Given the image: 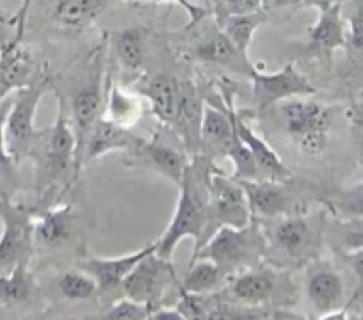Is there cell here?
Segmentation results:
<instances>
[{
  "label": "cell",
  "instance_id": "obj_47",
  "mask_svg": "<svg viewBox=\"0 0 363 320\" xmlns=\"http://www.w3.org/2000/svg\"><path fill=\"white\" fill-rule=\"evenodd\" d=\"M208 2H211V0H208Z\"/></svg>",
  "mask_w": 363,
  "mask_h": 320
},
{
  "label": "cell",
  "instance_id": "obj_37",
  "mask_svg": "<svg viewBox=\"0 0 363 320\" xmlns=\"http://www.w3.org/2000/svg\"><path fill=\"white\" fill-rule=\"evenodd\" d=\"M344 260L347 262V265L351 267L352 274L356 278V288L354 294L349 297L347 304H345V309L351 308L352 304H358V302H363V249H358V251H349L342 253Z\"/></svg>",
  "mask_w": 363,
  "mask_h": 320
},
{
  "label": "cell",
  "instance_id": "obj_14",
  "mask_svg": "<svg viewBox=\"0 0 363 320\" xmlns=\"http://www.w3.org/2000/svg\"><path fill=\"white\" fill-rule=\"evenodd\" d=\"M223 96L226 98L230 107V113H232V120H233V127H235L237 135L240 137V141L250 148V152L253 153L255 162L258 166V173H260V178H267V180H292L294 175H292L291 169L285 166L284 160L280 159L272 146L269 144L265 139H262L250 125L246 123L244 120V114L237 113L233 109V102H232V91L228 89H223Z\"/></svg>",
  "mask_w": 363,
  "mask_h": 320
},
{
  "label": "cell",
  "instance_id": "obj_46",
  "mask_svg": "<svg viewBox=\"0 0 363 320\" xmlns=\"http://www.w3.org/2000/svg\"><path fill=\"white\" fill-rule=\"evenodd\" d=\"M0 208H4V207H2V205H0Z\"/></svg>",
  "mask_w": 363,
  "mask_h": 320
},
{
  "label": "cell",
  "instance_id": "obj_3",
  "mask_svg": "<svg viewBox=\"0 0 363 320\" xmlns=\"http://www.w3.org/2000/svg\"><path fill=\"white\" fill-rule=\"evenodd\" d=\"M287 137L308 156H319L330 141L333 110L308 96H292L277 103Z\"/></svg>",
  "mask_w": 363,
  "mask_h": 320
},
{
  "label": "cell",
  "instance_id": "obj_20",
  "mask_svg": "<svg viewBox=\"0 0 363 320\" xmlns=\"http://www.w3.org/2000/svg\"><path fill=\"white\" fill-rule=\"evenodd\" d=\"M203 102L191 80L180 82V110L174 128L180 134L186 149L193 155H200V128L203 118Z\"/></svg>",
  "mask_w": 363,
  "mask_h": 320
},
{
  "label": "cell",
  "instance_id": "obj_1",
  "mask_svg": "<svg viewBox=\"0 0 363 320\" xmlns=\"http://www.w3.org/2000/svg\"><path fill=\"white\" fill-rule=\"evenodd\" d=\"M208 156L194 155L187 166L178 185L177 208L166 232L157 240V255L171 260L174 248L180 240L191 236L194 240L193 256L203 248V244L214 235L211 221V194H208V178L212 173Z\"/></svg>",
  "mask_w": 363,
  "mask_h": 320
},
{
  "label": "cell",
  "instance_id": "obj_8",
  "mask_svg": "<svg viewBox=\"0 0 363 320\" xmlns=\"http://www.w3.org/2000/svg\"><path fill=\"white\" fill-rule=\"evenodd\" d=\"M177 283V274H174L171 260L152 253L145 256L134 269L130 270L127 278L121 283L125 297H130L134 301L159 308V302L169 290L171 285Z\"/></svg>",
  "mask_w": 363,
  "mask_h": 320
},
{
  "label": "cell",
  "instance_id": "obj_7",
  "mask_svg": "<svg viewBox=\"0 0 363 320\" xmlns=\"http://www.w3.org/2000/svg\"><path fill=\"white\" fill-rule=\"evenodd\" d=\"M208 194H211V221L214 232L221 226L242 228L253 221L246 190L240 180L226 176L219 169H212L208 178Z\"/></svg>",
  "mask_w": 363,
  "mask_h": 320
},
{
  "label": "cell",
  "instance_id": "obj_5",
  "mask_svg": "<svg viewBox=\"0 0 363 320\" xmlns=\"http://www.w3.org/2000/svg\"><path fill=\"white\" fill-rule=\"evenodd\" d=\"M45 93H47V80L33 82L16 93L15 102L9 107L6 118V146L11 159H23L30 155L38 146L41 134L34 127V118Z\"/></svg>",
  "mask_w": 363,
  "mask_h": 320
},
{
  "label": "cell",
  "instance_id": "obj_23",
  "mask_svg": "<svg viewBox=\"0 0 363 320\" xmlns=\"http://www.w3.org/2000/svg\"><path fill=\"white\" fill-rule=\"evenodd\" d=\"M34 61L30 54L11 43L0 55V96L11 89L27 88L34 82Z\"/></svg>",
  "mask_w": 363,
  "mask_h": 320
},
{
  "label": "cell",
  "instance_id": "obj_34",
  "mask_svg": "<svg viewBox=\"0 0 363 320\" xmlns=\"http://www.w3.org/2000/svg\"><path fill=\"white\" fill-rule=\"evenodd\" d=\"M328 205L337 217L363 219V180L356 185L338 190L328 200Z\"/></svg>",
  "mask_w": 363,
  "mask_h": 320
},
{
  "label": "cell",
  "instance_id": "obj_42",
  "mask_svg": "<svg viewBox=\"0 0 363 320\" xmlns=\"http://www.w3.org/2000/svg\"><path fill=\"white\" fill-rule=\"evenodd\" d=\"M150 319H174V320H182L184 316H182V313L178 312L174 306H171V308H167V306H159L157 309H152V315H150Z\"/></svg>",
  "mask_w": 363,
  "mask_h": 320
},
{
  "label": "cell",
  "instance_id": "obj_45",
  "mask_svg": "<svg viewBox=\"0 0 363 320\" xmlns=\"http://www.w3.org/2000/svg\"><path fill=\"white\" fill-rule=\"evenodd\" d=\"M362 155H363V142H362Z\"/></svg>",
  "mask_w": 363,
  "mask_h": 320
},
{
  "label": "cell",
  "instance_id": "obj_44",
  "mask_svg": "<svg viewBox=\"0 0 363 320\" xmlns=\"http://www.w3.org/2000/svg\"><path fill=\"white\" fill-rule=\"evenodd\" d=\"M296 2H298V0H262V9L269 11V9L284 8V6L296 4Z\"/></svg>",
  "mask_w": 363,
  "mask_h": 320
},
{
  "label": "cell",
  "instance_id": "obj_18",
  "mask_svg": "<svg viewBox=\"0 0 363 320\" xmlns=\"http://www.w3.org/2000/svg\"><path fill=\"white\" fill-rule=\"evenodd\" d=\"M157 251V242L130 253L127 256H118V258H89L80 263V269L96 280L100 292H113L121 287L125 278L130 274V270L141 262L145 256Z\"/></svg>",
  "mask_w": 363,
  "mask_h": 320
},
{
  "label": "cell",
  "instance_id": "obj_33",
  "mask_svg": "<svg viewBox=\"0 0 363 320\" xmlns=\"http://www.w3.org/2000/svg\"><path fill=\"white\" fill-rule=\"evenodd\" d=\"M57 288L62 297L69 299V301H86L99 292L95 278L82 269L62 274L57 281Z\"/></svg>",
  "mask_w": 363,
  "mask_h": 320
},
{
  "label": "cell",
  "instance_id": "obj_22",
  "mask_svg": "<svg viewBox=\"0 0 363 320\" xmlns=\"http://www.w3.org/2000/svg\"><path fill=\"white\" fill-rule=\"evenodd\" d=\"M345 47H347V36L342 22V4H335L330 9L319 11V20L310 29L308 48L330 59L337 48Z\"/></svg>",
  "mask_w": 363,
  "mask_h": 320
},
{
  "label": "cell",
  "instance_id": "obj_40",
  "mask_svg": "<svg viewBox=\"0 0 363 320\" xmlns=\"http://www.w3.org/2000/svg\"><path fill=\"white\" fill-rule=\"evenodd\" d=\"M9 107H11V102L0 107V166H9L13 160L6 146V118H8Z\"/></svg>",
  "mask_w": 363,
  "mask_h": 320
},
{
  "label": "cell",
  "instance_id": "obj_19",
  "mask_svg": "<svg viewBox=\"0 0 363 320\" xmlns=\"http://www.w3.org/2000/svg\"><path fill=\"white\" fill-rule=\"evenodd\" d=\"M148 98L153 114L160 123L174 127L180 110V80L169 73H157L145 80L138 89Z\"/></svg>",
  "mask_w": 363,
  "mask_h": 320
},
{
  "label": "cell",
  "instance_id": "obj_13",
  "mask_svg": "<svg viewBox=\"0 0 363 320\" xmlns=\"http://www.w3.org/2000/svg\"><path fill=\"white\" fill-rule=\"evenodd\" d=\"M139 142L141 139L132 135L130 128L120 127L107 120L106 116L99 118L87 132L79 156H77V173L80 175L84 164H89L91 160L100 159L111 152H125V149L134 152Z\"/></svg>",
  "mask_w": 363,
  "mask_h": 320
},
{
  "label": "cell",
  "instance_id": "obj_2",
  "mask_svg": "<svg viewBox=\"0 0 363 320\" xmlns=\"http://www.w3.org/2000/svg\"><path fill=\"white\" fill-rule=\"evenodd\" d=\"M267 255V239L260 222L253 217L250 224L242 228L221 226L214 235L203 244V248L191 258L212 260L221 267L226 276H232L237 270H246L264 262Z\"/></svg>",
  "mask_w": 363,
  "mask_h": 320
},
{
  "label": "cell",
  "instance_id": "obj_6",
  "mask_svg": "<svg viewBox=\"0 0 363 320\" xmlns=\"http://www.w3.org/2000/svg\"><path fill=\"white\" fill-rule=\"evenodd\" d=\"M277 222L265 232L267 249H272L281 262L303 263L310 260L317 246V233L305 214L274 217Z\"/></svg>",
  "mask_w": 363,
  "mask_h": 320
},
{
  "label": "cell",
  "instance_id": "obj_10",
  "mask_svg": "<svg viewBox=\"0 0 363 320\" xmlns=\"http://www.w3.org/2000/svg\"><path fill=\"white\" fill-rule=\"evenodd\" d=\"M250 79L253 80V103L257 109H267L292 96H313L317 93L315 86L294 64H287L274 73L255 69Z\"/></svg>",
  "mask_w": 363,
  "mask_h": 320
},
{
  "label": "cell",
  "instance_id": "obj_4",
  "mask_svg": "<svg viewBox=\"0 0 363 320\" xmlns=\"http://www.w3.org/2000/svg\"><path fill=\"white\" fill-rule=\"evenodd\" d=\"M38 144L41 148L40 175H38L41 187H48L57 182L69 187V182L79 178L77 137L68 116L66 100L62 96H59V110L54 127L41 134Z\"/></svg>",
  "mask_w": 363,
  "mask_h": 320
},
{
  "label": "cell",
  "instance_id": "obj_25",
  "mask_svg": "<svg viewBox=\"0 0 363 320\" xmlns=\"http://www.w3.org/2000/svg\"><path fill=\"white\" fill-rule=\"evenodd\" d=\"M104 103H106V114L104 116L125 128L134 127L143 114V107L138 96L123 91L114 82L106 86V100H104Z\"/></svg>",
  "mask_w": 363,
  "mask_h": 320
},
{
  "label": "cell",
  "instance_id": "obj_27",
  "mask_svg": "<svg viewBox=\"0 0 363 320\" xmlns=\"http://www.w3.org/2000/svg\"><path fill=\"white\" fill-rule=\"evenodd\" d=\"M27 242H29V229L26 222L16 215H8L4 235L0 239V273L15 269L23 262Z\"/></svg>",
  "mask_w": 363,
  "mask_h": 320
},
{
  "label": "cell",
  "instance_id": "obj_38",
  "mask_svg": "<svg viewBox=\"0 0 363 320\" xmlns=\"http://www.w3.org/2000/svg\"><path fill=\"white\" fill-rule=\"evenodd\" d=\"M347 45L354 50L363 52V0L358 2L349 18V40Z\"/></svg>",
  "mask_w": 363,
  "mask_h": 320
},
{
  "label": "cell",
  "instance_id": "obj_11",
  "mask_svg": "<svg viewBox=\"0 0 363 320\" xmlns=\"http://www.w3.org/2000/svg\"><path fill=\"white\" fill-rule=\"evenodd\" d=\"M104 100H106V86H104L102 62L99 59L89 79L73 93L72 102H69V121H72L77 137V156H79L87 132L100 118Z\"/></svg>",
  "mask_w": 363,
  "mask_h": 320
},
{
  "label": "cell",
  "instance_id": "obj_39",
  "mask_svg": "<svg viewBox=\"0 0 363 320\" xmlns=\"http://www.w3.org/2000/svg\"><path fill=\"white\" fill-rule=\"evenodd\" d=\"M223 18L228 15H242L262 9V0H218Z\"/></svg>",
  "mask_w": 363,
  "mask_h": 320
},
{
  "label": "cell",
  "instance_id": "obj_35",
  "mask_svg": "<svg viewBox=\"0 0 363 320\" xmlns=\"http://www.w3.org/2000/svg\"><path fill=\"white\" fill-rule=\"evenodd\" d=\"M150 315H152V308L148 304H143V302L134 301L130 297H123L114 302L104 316L120 320H141L150 319Z\"/></svg>",
  "mask_w": 363,
  "mask_h": 320
},
{
  "label": "cell",
  "instance_id": "obj_30",
  "mask_svg": "<svg viewBox=\"0 0 363 320\" xmlns=\"http://www.w3.org/2000/svg\"><path fill=\"white\" fill-rule=\"evenodd\" d=\"M106 0H55L54 16L66 27H80L99 16Z\"/></svg>",
  "mask_w": 363,
  "mask_h": 320
},
{
  "label": "cell",
  "instance_id": "obj_15",
  "mask_svg": "<svg viewBox=\"0 0 363 320\" xmlns=\"http://www.w3.org/2000/svg\"><path fill=\"white\" fill-rule=\"evenodd\" d=\"M189 52L196 61L205 62V64L228 68L232 72H239L247 76L253 75L255 69H257L251 64L250 57H246V55L237 50V47L223 33V29H214L205 34L203 38H200L191 47Z\"/></svg>",
  "mask_w": 363,
  "mask_h": 320
},
{
  "label": "cell",
  "instance_id": "obj_12",
  "mask_svg": "<svg viewBox=\"0 0 363 320\" xmlns=\"http://www.w3.org/2000/svg\"><path fill=\"white\" fill-rule=\"evenodd\" d=\"M306 295L320 319L345 316V285L333 267L319 263L310 269Z\"/></svg>",
  "mask_w": 363,
  "mask_h": 320
},
{
  "label": "cell",
  "instance_id": "obj_21",
  "mask_svg": "<svg viewBox=\"0 0 363 320\" xmlns=\"http://www.w3.org/2000/svg\"><path fill=\"white\" fill-rule=\"evenodd\" d=\"M134 152L141 155L150 168L169 178L174 185H180L182 176L189 166L186 152H178L177 148L162 141H145V139H141Z\"/></svg>",
  "mask_w": 363,
  "mask_h": 320
},
{
  "label": "cell",
  "instance_id": "obj_31",
  "mask_svg": "<svg viewBox=\"0 0 363 320\" xmlns=\"http://www.w3.org/2000/svg\"><path fill=\"white\" fill-rule=\"evenodd\" d=\"M328 235L340 253L363 249V219L338 217Z\"/></svg>",
  "mask_w": 363,
  "mask_h": 320
},
{
  "label": "cell",
  "instance_id": "obj_9",
  "mask_svg": "<svg viewBox=\"0 0 363 320\" xmlns=\"http://www.w3.org/2000/svg\"><path fill=\"white\" fill-rule=\"evenodd\" d=\"M253 217H280V215L305 214L301 201L292 189V180H242Z\"/></svg>",
  "mask_w": 363,
  "mask_h": 320
},
{
  "label": "cell",
  "instance_id": "obj_24",
  "mask_svg": "<svg viewBox=\"0 0 363 320\" xmlns=\"http://www.w3.org/2000/svg\"><path fill=\"white\" fill-rule=\"evenodd\" d=\"M148 30L145 27H128L113 38V50L118 61L130 72H139L146 59Z\"/></svg>",
  "mask_w": 363,
  "mask_h": 320
},
{
  "label": "cell",
  "instance_id": "obj_32",
  "mask_svg": "<svg viewBox=\"0 0 363 320\" xmlns=\"http://www.w3.org/2000/svg\"><path fill=\"white\" fill-rule=\"evenodd\" d=\"M33 283L27 274L26 262H20L9 276H0V301L6 304H16L29 299Z\"/></svg>",
  "mask_w": 363,
  "mask_h": 320
},
{
  "label": "cell",
  "instance_id": "obj_16",
  "mask_svg": "<svg viewBox=\"0 0 363 320\" xmlns=\"http://www.w3.org/2000/svg\"><path fill=\"white\" fill-rule=\"evenodd\" d=\"M223 100H225V110L214 105L203 107L200 128V152H203V155L208 159L214 155L226 156L228 149L239 141L228 102H226L225 96H223Z\"/></svg>",
  "mask_w": 363,
  "mask_h": 320
},
{
  "label": "cell",
  "instance_id": "obj_28",
  "mask_svg": "<svg viewBox=\"0 0 363 320\" xmlns=\"http://www.w3.org/2000/svg\"><path fill=\"white\" fill-rule=\"evenodd\" d=\"M225 278L228 276L223 273L218 263L207 258H198L191 262L189 270L180 281V290L208 295L221 288V285L225 283Z\"/></svg>",
  "mask_w": 363,
  "mask_h": 320
},
{
  "label": "cell",
  "instance_id": "obj_36",
  "mask_svg": "<svg viewBox=\"0 0 363 320\" xmlns=\"http://www.w3.org/2000/svg\"><path fill=\"white\" fill-rule=\"evenodd\" d=\"M174 308L182 313L184 319H207L211 308L207 306V299L203 294H191V292H182L180 299L174 304Z\"/></svg>",
  "mask_w": 363,
  "mask_h": 320
},
{
  "label": "cell",
  "instance_id": "obj_26",
  "mask_svg": "<svg viewBox=\"0 0 363 320\" xmlns=\"http://www.w3.org/2000/svg\"><path fill=\"white\" fill-rule=\"evenodd\" d=\"M267 20V11L258 9V11L242 13V15H228L221 18V29L230 38L237 50L250 57V45L253 41L255 33L260 29Z\"/></svg>",
  "mask_w": 363,
  "mask_h": 320
},
{
  "label": "cell",
  "instance_id": "obj_41",
  "mask_svg": "<svg viewBox=\"0 0 363 320\" xmlns=\"http://www.w3.org/2000/svg\"><path fill=\"white\" fill-rule=\"evenodd\" d=\"M173 2H177V4H180L182 8L186 9L187 15H189V20H191V25H194V23L200 22L201 18H203L205 15H207V11L201 8H194L191 2H187V0H173Z\"/></svg>",
  "mask_w": 363,
  "mask_h": 320
},
{
  "label": "cell",
  "instance_id": "obj_43",
  "mask_svg": "<svg viewBox=\"0 0 363 320\" xmlns=\"http://www.w3.org/2000/svg\"><path fill=\"white\" fill-rule=\"evenodd\" d=\"M296 4L306 6V8H315L319 11H324V9H330L331 6L335 4H344V0H298Z\"/></svg>",
  "mask_w": 363,
  "mask_h": 320
},
{
  "label": "cell",
  "instance_id": "obj_29",
  "mask_svg": "<svg viewBox=\"0 0 363 320\" xmlns=\"http://www.w3.org/2000/svg\"><path fill=\"white\" fill-rule=\"evenodd\" d=\"M73 210L69 205H65L55 210H47L40 217L36 226V239L43 246L54 248L62 244L72 235Z\"/></svg>",
  "mask_w": 363,
  "mask_h": 320
},
{
  "label": "cell",
  "instance_id": "obj_17",
  "mask_svg": "<svg viewBox=\"0 0 363 320\" xmlns=\"http://www.w3.org/2000/svg\"><path fill=\"white\" fill-rule=\"evenodd\" d=\"M278 274L272 269L251 267L235 274L228 283V294L233 301L251 308H264L277 294Z\"/></svg>",
  "mask_w": 363,
  "mask_h": 320
}]
</instances>
